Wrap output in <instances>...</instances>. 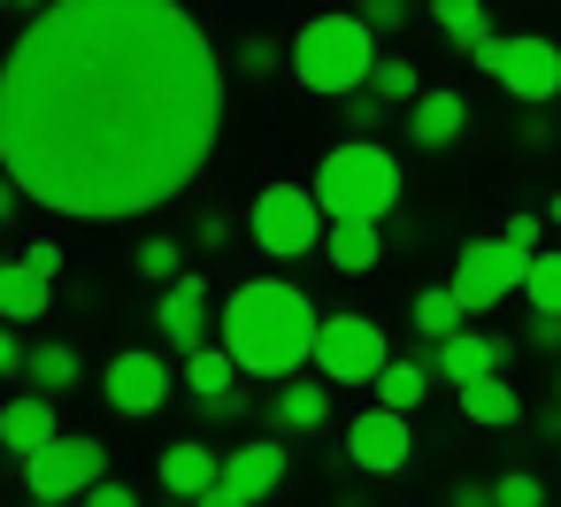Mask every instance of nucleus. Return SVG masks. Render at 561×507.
Returning a JSON list of instances; mask_svg holds the SVG:
<instances>
[{"label":"nucleus","instance_id":"nucleus-29","mask_svg":"<svg viewBox=\"0 0 561 507\" xmlns=\"http://www.w3.org/2000/svg\"><path fill=\"white\" fill-rule=\"evenodd\" d=\"M139 269H147V277H154V285L170 292V285L185 277V246H178L170 231H154V239H139Z\"/></svg>","mask_w":561,"mask_h":507},{"label":"nucleus","instance_id":"nucleus-22","mask_svg":"<svg viewBox=\"0 0 561 507\" xmlns=\"http://www.w3.org/2000/svg\"><path fill=\"white\" fill-rule=\"evenodd\" d=\"M431 354H400L385 377H377V407H392V415H408V407H423V392H431Z\"/></svg>","mask_w":561,"mask_h":507},{"label":"nucleus","instance_id":"nucleus-9","mask_svg":"<svg viewBox=\"0 0 561 507\" xmlns=\"http://www.w3.org/2000/svg\"><path fill=\"white\" fill-rule=\"evenodd\" d=\"M446 285L461 292V308H469V315H492L507 292H523V285H530V254H515L500 231H492V239H469Z\"/></svg>","mask_w":561,"mask_h":507},{"label":"nucleus","instance_id":"nucleus-40","mask_svg":"<svg viewBox=\"0 0 561 507\" xmlns=\"http://www.w3.org/2000/svg\"><path fill=\"white\" fill-rule=\"evenodd\" d=\"M201 507H247V499H239V492H224V484H216V492H208V499H201Z\"/></svg>","mask_w":561,"mask_h":507},{"label":"nucleus","instance_id":"nucleus-28","mask_svg":"<svg viewBox=\"0 0 561 507\" xmlns=\"http://www.w3.org/2000/svg\"><path fill=\"white\" fill-rule=\"evenodd\" d=\"M523 300H530V315H561V246H546V254L530 262Z\"/></svg>","mask_w":561,"mask_h":507},{"label":"nucleus","instance_id":"nucleus-34","mask_svg":"<svg viewBox=\"0 0 561 507\" xmlns=\"http://www.w3.org/2000/svg\"><path fill=\"white\" fill-rule=\"evenodd\" d=\"M24 269H39V277L55 285V277H62V239H32V246H24Z\"/></svg>","mask_w":561,"mask_h":507},{"label":"nucleus","instance_id":"nucleus-20","mask_svg":"<svg viewBox=\"0 0 561 507\" xmlns=\"http://www.w3.org/2000/svg\"><path fill=\"white\" fill-rule=\"evenodd\" d=\"M47 308H55V285L39 269H24V262L0 269V315H9V323H39Z\"/></svg>","mask_w":561,"mask_h":507},{"label":"nucleus","instance_id":"nucleus-26","mask_svg":"<svg viewBox=\"0 0 561 507\" xmlns=\"http://www.w3.org/2000/svg\"><path fill=\"white\" fill-rule=\"evenodd\" d=\"M24 377H32V392L55 400V392H70V384L85 377V361H78V346H32V369H24Z\"/></svg>","mask_w":561,"mask_h":507},{"label":"nucleus","instance_id":"nucleus-13","mask_svg":"<svg viewBox=\"0 0 561 507\" xmlns=\"http://www.w3.org/2000/svg\"><path fill=\"white\" fill-rule=\"evenodd\" d=\"M62 438V415H55V400L47 392H16L9 407H0V446H9V453H47Z\"/></svg>","mask_w":561,"mask_h":507},{"label":"nucleus","instance_id":"nucleus-38","mask_svg":"<svg viewBox=\"0 0 561 507\" xmlns=\"http://www.w3.org/2000/svg\"><path fill=\"white\" fill-rule=\"evenodd\" d=\"M454 507H500V492H492V484H461Z\"/></svg>","mask_w":561,"mask_h":507},{"label":"nucleus","instance_id":"nucleus-15","mask_svg":"<svg viewBox=\"0 0 561 507\" xmlns=\"http://www.w3.org/2000/svg\"><path fill=\"white\" fill-rule=\"evenodd\" d=\"M277 484H285V446L277 438H247L239 453H224V492H239L247 507L270 499Z\"/></svg>","mask_w":561,"mask_h":507},{"label":"nucleus","instance_id":"nucleus-7","mask_svg":"<svg viewBox=\"0 0 561 507\" xmlns=\"http://www.w3.org/2000/svg\"><path fill=\"white\" fill-rule=\"evenodd\" d=\"M492 85H507L523 108H546L553 93H561V47L546 39V32H515V39H492V47H477L469 55Z\"/></svg>","mask_w":561,"mask_h":507},{"label":"nucleus","instance_id":"nucleus-27","mask_svg":"<svg viewBox=\"0 0 561 507\" xmlns=\"http://www.w3.org/2000/svg\"><path fill=\"white\" fill-rule=\"evenodd\" d=\"M369 93H377L385 108H392V101H408V108H415V101H423V70H415L408 55H385V62H377V85H369Z\"/></svg>","mask_w":561,"mask_h":507},{"label":"nucleus","instance_id":"nucleus-1","mask_svg":"<svg viewBox=\"0 0 561 507\" xmlns=\"http://www.w3.org/2000/svg\"><path fill=\"white\" fill-rule=\"evenodd\" d=\"M224 62L178 0H55L0 62V162L70 223L170 208L216 154Z\"/></svg>","mask_w":561,"mask_h":507},{"label":"nucleus","instance_id":"nucleus-41","mask_svg":"<svg viewBox=\"0 0 561 507\" xmlns=\"http://www.w3.org/2000/svg\"><path fill=\"white\" fill-rule=\"evenodd\" d=\"M546 223H561V193H553V208H546Z\"/></svg>","mask_w":561,"mask_h":507},{"label":"nucleus","instance_id":"nucleus-33","mask_svg":"<svg viewBox=\"0 0 561 507\" xmlns=\"http://www.w3.org/2000/svg\"><path fill=\"white\" fill-rule=\"evenodd\" d=\"M377 124H385V101L377 93H354L346 101V139H377Z\"/></svg>","mask_w":561,"mask_h":507},{"label":"nucleus","instance_id":"nucleus-39","mask_svg":"<svg viewBox=\"0 0 561 507\" xmlns=\"http://www.w3.org/2000/svg\"><path fill=\"white\" fill-rule=\"evenodd\" d=\"M538 430H546V438H561V400H553V407H538Z\"/></svg>","mask_w":561,"mask_h":507},{"label":"nucleus","instance_id":"nucleus-37","mask_svg":"<svg viewBox=\"0 0 561 507\" xmlns=\"http://www.w3.org/2000/svg\"><path fill=\"white\" fill-rule=\"evenodd\" d=\"M85 507H139V492H131V484H124V476H108V484H101V492H93V499H85Z\"/></svg>","mask_w":561,"mask_h":507},{"label":"nucleus","instance_id":"nucleus-10","mask_svg":"<svg viewBox=\"0 0 561 507\" xmlns=\"http://www.w3.org/2000/svg\"><path fill=\"white\" fill-rule=\"evenodd\" d=\"M170 361L162 354H147V346H124L108 369H101V392H108V407L116 415H131V423H147V415H162L170 407Z\"/></svg>","mask_w":561,"mask_h":507},{"label":"nucleus","instance_id":"nucleus-16","mask_svg":"<svg viewBox=\"0 0 561 507\" xmlns=\"http://www.w3.org/2000/svg\"><path fill=\"white\" fill-rule=\"evenodd\" d=\"M216 484H224V461H216L208 446H193V438H178V446H162V492H170L178 507H185V499L201 507V499H208Z\"/></svg>","mask_w":561,"mask_h":507},{"label":"nucleus","instance_id":"nucleus-4","mask_svg":"<svg viewBox=\"0 0 561 507\" xmlns=\"http://www.w3.org/2000/svg\"><path fill=\"white\" fill-rule=\"evenodd\" d=\"M316 200L331 223H385L400 208V162L377 139H339L316 162Z\"/></svg>","mask_w":561,"mask_h":507},{"label":"nucleus","instance_id":"nucleus-19","mask_svg":"<svg viewBox=\"0 0 561 507\" xmlns=\"http://www.w3.org/2000/svg\"><path fill=\"white\" fill-rule=\"evenodd\" d=\"M231 384H239V361H231L224 346L185 354V392H193V400H208V415H231Z\"/></svg>","mask_w":561,"mask_h":507},{"label":"nucleus","instance_id":"nucleus-32","mask_svg":"<svg viewBox=\"0 0 561 507\" xmlns=\"http://www.w3.org/2000/svg\"><path fill=\"white\" fill-rule=\"evenodd\" d=\"M500 239H507L515 254H530V262H538V254H546V216H507V223H500Z\"/></svg>","mask_w":561,"mask_h":507},{"label":"nucleus","instance_id":"nucleus-35","mask_svg":"<svg viewBox=\"0 0 561 507\" xmlns=\"http://www.w3.org/2000/svg\"><path fill=\"white\" fill-rule=\"evenodd\" d=\"M362 24H369V32H400V24H408V9H400V0H369Z\"/></svg>","mask_w":561,"mask_h":507},{"label":"nucleus","instance_id":"nucleus-24","mask_svg":"<svg viewBox=\"0 0 561 507\" xmlns=\"http://www.w3.org/2000/svg\"><path fill=\"white\" fill-rule=\"evenodd\" d=\"M277 430H323L331 423V392L323 384H308V377H293V384H277Z\"/></svg>","mask_w":561,"mask_h":507},{"label":"nucleus","instance_id":"nucleus-6","mask_svg":"<svg viewBox=\"0 0 561 507\" xmlns=\"http://www.w3.org/2000/svg\"><path fill=\"white\" fill-rule=\"evenodd\" d=\"M24 484H32V499H39V507L93 499V492L108 484V446H101V438H78V430H62L47 453H32V461H24Z\"/></svg>","mask_w":561,"mask_h":507},{"label":"nucleus","instance_id":"nucleus-14","mask_svg":"<svg viewBox=\"0 0 561 507\" xmlns=\"http://www.w3.org/2000/svg\"><path fill=\"white\" fill-rule=\"evenodd\" d=\"M154 323H162V338H170V346L201 354V346H208V323H216V315H208V285H201V277H178V285L162 292Z\"/></svg>","mask_w":561,"mask_h":507},{"label":"nucleus","instance_id":"nucleus-25","mask_svg":"<svg viewBox=\"0 0 561 507\" xmlns=\"http://www.w3.org/2000/svg\"><path fill=\"white\" fill-rule=\"evenodd\" d=\"M431 24H438L454 47H469V55H477V47H492V16L477 9V0H438V9H431Z\"/></svg>","mask_w":561,"mask_h":507},{"label":"nucleus","instance_id":"nucleus-2","mask_svg":"<svg viewBox=\"0 0 561 507\" xmlns=\"http://www.w3.org/2000/svg\"><path fill=\"white\" fill-rule=\"evenodd\" d=\"M316 338H323V315H316L308 292L285 285V277H247V285L216 308V346L239 361V377L293 384V377L316 361Z\"/></svg>","mask_w":561,"mask_h":507},{"label":"nucleus","instance_id":"nucleus-17","mask_svg":"<svg viewBox=\"0 0 561 507\" xmlns=\"http://www.w3.org/2000/svg\"><path fill=\"white\" fill-rule=\"evenodd\" d=\"M461 131H469V101H461L454 85H431V93L408 108V139H415V147H454Z\"/></svg>","mask_w":561,"mask_h":507},{"label":"nucleus","instance_id":"nucleus-31","mask_svg":"<svg viewBox=\"0 0 561 507\" xmlns=\"http://www.w3.org/2000/svg\"><path fill=\"white\" fill-rule=\"evenodd\" d=\"M277 62H293V47H277V39H239V70H247V78H270Z\"/></svg>","mask_w":561,"mask_h":507},{"label":"nucleus","instance_id":"nucleus-12","mask_svg":"<svg viewBox=\"0 0 561 507\" xmlns=\"http://www.w3.org/2000/svg\"><path fill=\"white\" fill-rule=\"evenodd\" d=\"M423 354H431V369H438V377H446L454 392H469V384H484V377H500L515 346H500V338H484V331H461L454 346H423Z\"/></svg>","mask_w":561,"mask_h":507},{"label":"nucleus","instance_id":"nucleus-5","mask_svg":"<svg viewBox=\"0 0 561 507\" xmlns=\"http://www.w3.org/2000/svg\"><path fill=\"white\" fill-rule=\"evenodd\" d=\"M247 231H254V246L270 262H300V254H316L331 239V216H323L316 185H262L254 208H247Z\"/></svg>","mask_w":561,"mask_h":507},{"label":"nucleus","instance_id":"nucleus-3","mask_svg":"<svg viewBox=\"0 0 561 507\" xmlns=\"http://www.w3.org/2000/svg\"><path fill=\"white\" fill-rule=\"evenodd\" d=\"M377 39H369V24L362 16H308L300 24V39H293V78L308 85V93H323V101H354V93H369L377 85Z\"/></svg>","mask_w":561,"mask_h":507},{"label":"nucleus","instance_id":"nucleus-18","mask_svg":"<svg viewBox=\"0 0 561 507\" xmlns=\"http://www.w3.org/2000/svg\"><path fill=\"white\" fill-rule=\"evenodd\" d=\"M408 315H415V338H423V346H454V338H461V323H469V308H461V292H454V285H423Z\"/></svg>","mask_w":561,"mask_h":507},{"label":"nucleus","instance_id":"nucleus-21","mask_svg":"<svg viewBox=\"0 0 561 507\" xmlns=\"http://www.w3.org/2000/svg\"><path fill=\"white\" fill-rule=\"evenodd\" d=\"M323 254H331V269L362 277V269H377V262H385V231H377V223H331Z\"/></svg>","mask_w":561,"mask_h":507},{"label":"nucleus","instance_id":"nucleus-36","mask_svg":"<svg viewBox=\"0 0 561 507\" xmlns=\"http://www.w3.org/2000/svg\"><path fill=\"white\" fill-rule=\"evenodd\" d=\"M193 239H201L208 254H216V246H231V216H201V223H193Z\"/></svg>","mask_w":561,"mask_h":507},{"label":"nucleus","instance_id":"nucleus-23","mask_svg":"<svg viewBox=\"0 0 561 507\" xmlns=\"http://www.w3.org/2000/svg\"><path fill=\"white\" fill-rule=\"evenodd\" d=\"M461 415L484 423V430H515V423H523V392H515L507 377H484V384L461 392Z\"/></svg>","mask_w":561,"mask_h":507},{"label":"nucleus","instance_id":"nucleus-11","mask_svg":"<svg viewBox=\"0 0 561 507\" xmlns=\"http://www.w3.org/2000/svg\"><path fill=\"white\" fill-rule=\"evenodd\" d=\"M408 453H415L408 415H392V407H362V415L346 423V461H354V469H369V476H400Z\"/></svg>","mask_w":561,"mask_h":507},{"label":"nucleus","instance_id":"nucleus-8","mask_svg":"<svg viewBox=\"0 0 561 507\" xmlns=\"http://www.w3.org/2000/svg\"><path fill=\"white\" fill-rule=\"evenodd\" d=\"M392 338L369 323V315H323V338H316V369L323 384H377L392 369Z\"/></svg>","mask_w":561,"mask_h":507},{"label":"nucleus","instance_id":"nucleus-30","mask_svg":"<svg viewBox=\"0 0 561 507\" xmlns=\"http://www.w3.org/2000/svg\"><path fill=\"white\" fill-rule=\"evenodd\" d=\"M492 492H500V507H546V476H530V469L492 476Z\"/></svg>","mask_w":561,"mask_h":507}]
</instances>
